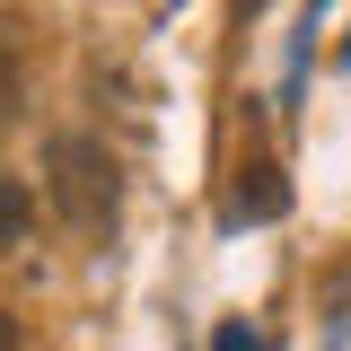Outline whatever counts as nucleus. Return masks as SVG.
Segmentation results:
<instances>
[{"mask_svg": "<svg viewBox=\"0 0 351 351\" xmlns=\"http://www.w3.org/2000/svg\"><path fill=\"white\" fill-rule=\"evenodd\" d=\"M44 167H53V202H62V219H71L80 237L114 228V158H106L88 132H53Z\"/></svg>", "mask_w": 351, "mask_h": 351, "instance_id": "1", "label": "nucleus"}, {"mask_svg": "<svg viewBox=\"0 0 351 351\" xmlns=\"http://www.w3.org/2000/svg\"><path fill=\"white\" fill-rule=\"evenodd\" d=\"M27 228H36V193L0 167V255H18V246H27Z\"/></svg>", "mask_w": 351, "mask_h": 351, "instance_id": "2", "label": "nucleus"}, {"mask_svg": "<svg viewBox=\"0 0 351 351\" xmlns=\"http://www.w3.org/2000/svg\"><path fill=\"white\" fill-rule=\"evenodd\" d=\"M246 176H255V184H237V202H228V219H272L281 202H290V193H281V176H272V167H246Z\"/></svg>", "mask_w": 351, "mask_h": 351, "instance_id": "3", "label": "nucleus"}, {"mask_svg": "<svg viewBox=\"0 0 351 351\" xmlns=\"http://www.w3.org/2000/svg\"><path fill=\"white\" fill-rule=\"evenodd\" d=\"M18 114V62H9V44H0V123Z\"/></svg>", "mask_w": 351, "mask_h": 351, "instance_id": "4", "label": "nucleus"}, {"mask_svg": "<svg viewBox=\"0 0 351 351\" xmlns=\"http://www.w3.org/2000/svg\"><path fill=\"white\" fill-rule=\"evenodd\" d=\"M211 351H263V334H255V325H219V343Z\"/></svg>", "mask_w": 351, "mask_h": 351, "instance_id": "5", "label": "nucleus"}, {"mask_svg": "<svg viewBox=\"0 0 351 351\" xmlns=\"http://www.w3.org/2000/svg\"><path fill=\"white\" fill-rule=\"evenodd\" d=\"M0 351H18V316L9 307H0Z\"/></svg>", "mask_w": 351, "mask_h": 351, "instance_id": "6", "label": "nucleus"}]
</instances>
